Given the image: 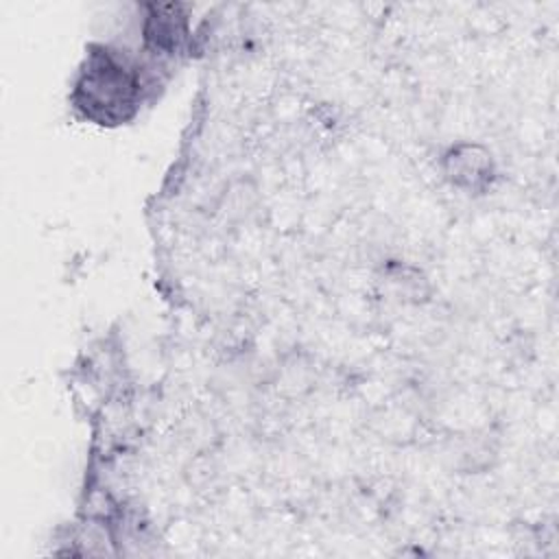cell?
<instances>
[{"instance_id":"obj_1","label":"cell","mask_w":559,"mask_h":559,"mask_svg":"<svg viewBox=\"0 0 559 559\" xmlns=\"http://www.w3.org/2000/svg\"><path fill=\"white\" fill-rule=\"evenodd\" d=\"M140 76L114 52H94L76 83V107L96 122L127 120L140 98Z\"/></svg>"}]
</instances>
